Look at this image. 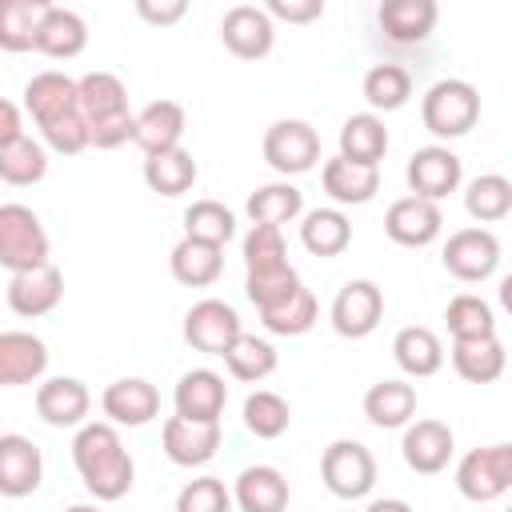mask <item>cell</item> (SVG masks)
Instances as JSON below:
<instances>
[{
	"mask_svg": "<svg viewBox=\"0 0 512 512\" xmlns=\"http://www.w3.org/2000/svg\"><path fill=\"white\" fill-rule=\"evenodd\" d=\"M100 408H104L108 424H116V428H144L160 416V392H156V384H148L140 376H124L104 388Z\"/></svg>",
	"mask_w": 512,
	"mask_h": 512,
	"instance_id": "obj_14",
	"label": "cell"
},
{
	"mask_svg": "<svg viewBox=\"0 0 512 512\" xmlns=\"http://www.w3.org/2000/svg\"><path fill=\"white\" fill-rule=\"evenodd\" d=\"M364 416L372 428H404L416 416V388L408 380H380L364 392Z\"/></svg>",
	"mask_w": 512,
	"mask_h": 512,
	"instance_id": "obj_30",
	"label": "cell"
},
{
	"mask_svg": "<svg viewBox=\"0 0 512 512\" xmlns=\"http://www.w3.org/2000/svg\"><path fill=\"white\" fill-rule=\"evenodd\" d=\"M224 364H228V372H232L236 380H244V384H260L264 376L276 372V348H272L268 340H260V336L240 332L236 344L224 352Z\"/></svg>",
	"mask_w": 512,
	"mask_h": 512,
	"instance_id": "obj_41",
	"label": "cell"
},
{
	"mask_svg": "<svg viewBox=\"0 0 512 512\" xmlns=\"http://www.w3.org/2000/svg\"><path fill=\"white\" fill-rule=\"evenodd\" d=\"M76 100H80V112H84L88 128L108 124L116 116H128V88L116 72H104V68L84 72L76 80Z\"/></svg>",
	"mask_w": 512,
	"mask_h": 512,
	"instance_id": "obj_24",
	"label": "cell"
},
{
	"mask_svg": "<svg viewBox=\"0 0 512 512\" xmlns=\"http://www.w3.org/2000/svg\"><path fill=\"white\" fill-rule=\"evenodd\" d=\"M420 120L432 136L456 140L480 120V92L468 80H436L420 100Z\"/></svg>",
	"mask_w": 512,
	"mask_h": 512,
	"instance_id": "obj_3",
	"label": "cell"
},
{
	"mask_svg": "<svg viewBox=\"0 0 512 512\" xmlns=\"http://www.w3.org/2000/svg\"><path fill=\"white\" fill-rule=\"evenodd\" d=\"M264 160L280 176H300L320 160V132L308 120H276L264 132Z\"/></svg>",
	"mask_w": 512,
	"mask_h": 512,
	"instance_id": "obj_8",
	"label": "cell"
},
{
	"mask_svg": "<svg viewBox=\"0 0 512 512\" xmlns=\"http://www.w3.org/2000/svg\"><path fill=\"white\" fill-rule=\"evenodd\" d=\"M288 500H292V488L284 472L272 464H252L232 484V504L240 512H284Z\"/></svg>",
	"mask_w": 512,
	"mask_h": 512,
	"instance_id": "obj_22",
	"label": "cell"
},
{
	"mask_svg": "<svg viewBox=\"0 0 512 512\" xmlns=\"http://www.w3.org/2000/svg\"><path fill=\"white\" fill-rule=\"evenodd\" d=\"M20 136H24L20 108H16L12 100H4V96H0V148H4V144H12V140H20Z\"/></svg>",
	"mask_w": 512,
	"mask_h": 512,
	"instance_id": "obj_49",
	"label": "cell"
},
{
	"mask_svg": "<svg viewBox=\"0 0 512 512\" xmlns=\"http://www.w3.org/2000/svg\"><path fill=\"white\" fill-rule=\"evenodd\" d=\"M452 368L468 384H492L504 372V344L500 336H480V340H452Z\"/></svg>",
	"mask_w": 512,
	"mask_h": 512,
	"instance_id": "obj_33",
	"label": "cell"
},
{
	"mask_svg": "<svg viewBox=\"0 0 512 512\" xmlns=\"http://www.w3.org/2000/svg\"><path fill=\"white\" fill-rule=\"evenodd\" d=\"M88 408H92V392L76 376H52L36 388V412L52 428H80L88 420Z\"/></svg>",
	"mask_w": 512,
	"mask_h": 512,
	"instance_id": "obj_20",
	"label": "cell"
},
{
	"mask_svg": "<svg viewBox=\"0 0 512 512\" xmlns=\"http://www.w3.org/2000/svg\"><path fill=\"white\" fill-rule=\"evenodd\" d=\"M72 464L96 500H120V496H128V488L136 480V464L124 448L116 424H108V420H92V424L76 428Z\"/></svg>",
	"mask_w": 512,
	"mask_h": 512,
	"instance_id": "obj_2",
	"label": "cell"
},
{
	"mask_svg": "<svg viewBox=\"0 0 512 512\" xmlns=\"http://www.w3.org/2000/svg\"><path fill=\"white\" fill-rule=\"evenodd\" d=\"M444 228V216H440V204L432 200H420V196H400L392 200V208L384 212V232L388 240L404 244V248H424L440 236Z\"/></svg>",
	"mask_w": 512,
	"mask_h": 512,
	"instance_id": "obj_18",
	"label": "cell"
},
{
	"mask_svg": "<svg viewBox=\"0 0 512 512\" xmlns=\"http://www.w3.org/2000/svg\"><path fill=\"white\" fill-rule=\"evenodd\" d=\"M436 0H384L376 8V20L392 44H420L436 28Z\"/></svg>",
	"mask_w": 512,
	"mask_h": 512,
	"instance_id": "obj_25",
	"label": "cell"
},
{
	"mask_svg": "<svg viewBox=\"0 0 512 512\" xmlns=\"http://www.w3.org/2000/svg\"><path fill=\"white\" fill-rule=\"evenodd\" d=\"M440 260H444V268L456 280L476 284V280H488L496 272V264H500V240L488 228H460V232L448 236Z\"/></svg>",
	"mask_w": 512,
	"mask_h": 512,
	"instance_id": "obj_9",
	"label": "cell"
},
{
	"mask_svg": "<svg viewBox=\"0 0 512 512\" xmlns=\"http://www.w3.org/2000/svg\"><path fill=\"white\" fill-rule=\"evenodd\" d=\"M444 320H448V332L452 340H480V336H496V316L488 308V300L472 296V292H460L448 300L444 308Z\"/></svg>",
	"mask_w": 512,
	"mask_h": 512,
	"instance_id": "obj_43",
	"label": "cell"
},
{
	"mask_svg": "<svg viewBox=\"0 0 512 512\" xmlns=\"http://www.w3.org/2000/svg\"><path fill=\"white\" fill-rule=\"evenodd\" d=\"M248 220L252 224H268V228H280L288 220H296L304 212V192L288 180H276V184H264L248 196Z\"/></svg>",
	"mask_w": 512,
	"mask_h": 512,
	"instance_id": "obj_36",
	"label": "cell"
},
{
	"mask_svg": "<svg viewBox=\"0 0 512 512\" xmlns=\"http://www.w3.org/2000/svg\"><path fill=\"white\" fill-rule=\"evenodd\" d=\"M320 184L336 204H368L380 192V168H364L344 156H332V160H324Z\"/></svg>",
	"mask_w": 512,
	"mask_h": 512,
	"instance_id": "obj_28",
	"label": "cell"
},
{
	"mask_svg": "<svg viewBox=\"0 0 512 512\" xmlns=\"http://www.w3.org/2000/svg\"><path fill=\"white\" fill-rule=\"evenodd\" d=\"M364 512H412L408 500H396V496H384V500H372Z\"/></svg>",
	"mask_w": 512,
	"mask_h": 512,
	"instance_id": "obj_50",
	"label": "cell"
},
{
	"mask_svg": "<svg viewBox=\"0 0 512 512\" xmlns=\"http://www.w3.org/2000/svg\"><path fill=\"white\" fill-rule=\"evenodd\" d=\"M220 40L240 60H264L276 44V24L260 4H236L220 20Z\"/></svg>",
	"mask_w": 512,
	"mask_h": 512,
	"instance_id": "obj_11",
	"label": "cell"
},
{
	"mask_svg": "<svg viewBox=\"0 0 512 512\" xmlns=\"http://www.w3.org/2000/svg\"><path fill=\"white\" fill-rule=\"evenodd\" d=\"M244 268H248V276H272V272L292 268L280 228L252 224V232L244 236Z\"/></svg>",
	"mask_w": 512,
	"mask_h": 512,
	"instance_id": "obj_44",
	"label": "cell"
},
{
	"mask_svg": "<svg viewBox=\"0 0 512 512\" xmlns=\"http://www.w3.org/2000/svg\"><path fill=\"white\" fill-rule=\"evenodd\" d=\"M176 512H232V492L220 476H196L180 488Z\"/></svg>",
	"mask_w": 512,
	"mask_h": 512,
	"instance_id": "obj_46",
	"label": "cell"
},
{
	"mask_svg": "<svg viewBox=\"0 0 512 512\" xmlns=\"http://www.w3.org/2000/svg\"><path fill=\"white\" fill-rule=\"evenodd\" d=\"M184 236L224 248V244L236 236V216H232V208H224L220 200H196V204H188V212H184Z\"/></svg>",
	"mask_w": 512,
	"mask_h": 512,
	"instance_id": "obj_42",
	"label": "cell"
},
{
	"mask_svg": "<svg viewBox=\"0 0 512 512\" xmlns=\"http://www.w3.org/2000/svg\"><path fill=\"white\" fill-rule=\"evenodd\" d=\"M292 424V408L280 392H268V388H256L248 400H244V428L256 436V440H276L284 436Z\"/></svg>",
	"mask_w": 512,
	"mask_h": 512,
	"instance_id": "obj_38",
	"label": "cell"
},
{
	"mask_svg": "<svg viewBox=\"0 0 512 512\" xmlns=\"http://www.w3.org/2000/svg\"><path fill=\"white\" fill-rule=\"evenodd\" d=\"M48 260V232L28 204H0V268L32 272Z\"/></svg>",
	"mask_w": 512,
	"mask_h": 512,
	"instance_id": "obj_4",
	"label": "cell"
},
{
	"mask_svg": "<svg viewBox=\"0 0 512 512\" xmlns=\"http://www.w3.org/2000/svg\"><path fill=\"white\" fill-rule=\"evenodd\" d=\"M452 448H456V436L444 420H408L404 424L400 452H404V464L412 472H420V476L444 472L452 460Z\"/></svg>",
	"mask_w": 512,
	"mask_h": 512,
	"instance_id": "obj_15",
	"label": "cell"
},
{
	"mask_svg": "<svg viewBox=\"0 0 512 512\" xmlns=\"http://www.w3.org/2000/svg\"><path fill=\"white\" fill-rule=\"evenodd\" d=\"M184 128H188V116H184V108L176 100H152L148 108L136 112L132 144H140L144 156H156V152L180 148Z\"/></svg>",
	"mask_w": 512,
	"mask_h": 512,
	"instance_id": "obj_21",
	"label": "cell"
},
{
	"mask_svg": "<svg viewBox=\"0 0 512 512\" xmlns=\"http://www.w3.org/2000/svg\"><path fill=\"white\" fill-rule=\"evenodd\" d=\"M240 332H244L240 328V316H236V308L228 300L208 296V300H196L184 312V340L196 352H204V356H224L236 344Z\"/></svg>",
	"mask_w": 512,
	"mask_h": 512,
	"instance_id": "obj_7",
	"label": "cell"
},
{
	"mask_svg": "<svg viewBox=\"0 0 512 512\" xmlns=\"http://www.w3.org/2000/svg\"><path fill=\"white\" fill-rule=\"evenodd\" d=\"M84 44H88V24H84V16L72 12V8L52 4V8L44 12L40 28H36V52H44V56H52V60H72V56L84 52Z\"/></svg>",
	"mask_w": 512,
	"mask_h": 512,
	"instance_id": "obj_26",
	"label": "cell"
},
{
	"mask_svg": "<svg viewBox=\"0 0 512 512\" xmlns=\"http://www.w3.org/2000/svg\"><path fill=\"white\" fill-rule=\"evenodd\" d=\"M196 176H200V168L188 148H168V152L144 156V184L160 196H184L196 184Z\"/></svg>",
	"mask_w": 512,
	"mask_h": 512,
	"instance_id": "obj_32",
	"label": "cell"
},
{
	"mask_svg": "<svg viewBox=\"0 0 512 512\" xmlns=\"http://www.w3.org/2000/svg\"><path fill=\"white\" fill-rule=\"evenodd\" d=\"M332 328L348 340H360L368 332H376V324L384 320V292L372 280H348L336 300H332Z\"/></svg>",
	"mask_w": 512,
	"mask_h": 512,
	"instance_id": "obj_12",
	"label": "cell"
},
{
	"mask_svg": "<svg viewBox=\"0 0 512 512\" xmlns=\"http://www.w3.org/2000/svg\"><path fill=\"white\" fill-rule=\"evenodd\" d=\"M384 152H388V128L376 112H356L340 124V152L336 156L364 164V168H380Z\"/></svg>",
	"mask_w": 512,
	"mask_h": 512,
	"instance_id": "obj_27",
	"label": "cell"
},
{
	"mask_svg": "<svg viewBox=\"0 0 512 512\" xmlns=\"http://www.w3.org/2000/svg\"><path fill=\"white\" fill-rule=\"evenodd\" d=\"M44 480V456L40 448L20 436V432H4L0 436V496L20 500L32 496Z\"/></svg>",
	"mask_w": 512,
	"mask_h": 512,
	"instance_id": "obj_16",
	"label": "cell"
},
{
	"mask_svg": "<svg viewBox=\"0 0 512 512\" xmlns=\"http://www.w3.org/2000/svg\"><path fill=\"white\" fill-rule=\"evenodd\" d=\"M44 172H48V156H44V144H36L32 136H20L0 148V180L4 184L28 188V184L44 180Z\"/></svg>",
	"mask_w": 512,
	"mask_h": 512,
	"instance_id": "obj_39",
	"label": "cell"
},
{
	"mask_svg": "<svg viewBox=\"0 0 512 512\" xmlns=\"http://www.w3.org/2000/svg\"><path fill=\"white\" fill-rule=\"evenodd\" d=\"M64 300V272L56 264H44V268H32V272H16L8 280V308L16 316H48L56 304Z\"/></svg>",
	"mask_w": 512,
	"mask_h": 512,
	"instance_id": "obj_19",
	"label": "cell"
},
{
	"mask_svg": "<svg viewBox=\"0 0 512 512\" xmlns=\"http://www.w3.org/2000/svg\"><path fill=\"white\" fill-rule=\"evenodd\" d=\"M168 268H172V276H176L180 284H188V288H208V284H216L220 272H224V248L184 236V240L172 248Z\"/></svg>",
	"mask_w": 512,
	"mask_h": 512,
	"instance_id": "obj_29",
	"label": "cell"
},
{
	"mask_svg": "<svg viewBox=\"0 0 512 512\" xmlns=\"http://www.w3.org/2000/svg\"><path fill=\"white\" fill-rule=\"evenodd\" d=\"M172 404H176V416H184V420L220 424L224 404H228V384H224V376L212 372V368H192V372H184V376L176 380Z\"/></svg>",
	"mask_w": 512,
	"mask_h": 512,
	"instance_id": "obj_13",
	"label": "cell"
},
{
	"mask_svg": "<svg viewBox=\"0 0 512 512\" xmlns=\"http://www.w3.org/2000/svg\"><path fill=\"white\" fill-rule=\"evenodd\" d=\"M220 424H200V420H184V416H168L160 428V444L164 456L180 468H200L216 456L220 448Z\"/></svg>",
	"mask_w": 512,
	"mask_h": 512,
	"instance_id": "obj_17",
	"label": "cell"
},
{
	"mask_svg": "<svg viewBox=\"0 0 512 512\" xmlns=\"http://www.w3.org/2000/svg\"><path fill=\"white\" fill-rule=\"evenodd\" d=\"M136 12H140L148 24H176V20L188 12V4H184V0H164V4H156V0H140Z\"/></svg>",
	"mask_w": 512,
	"mask_h": 512,
	"instance_id": "obj_48",
	"label": "cell"
},
{
	"mask_svg": "<svg viewBox=\"0 0 512 512\" xmlns=\"http://www.w3.org/2000/svg\"><path fill=\"white\" fill-rule=\"evenodd\" d=\"M324 488L340 500H360L376 484V456L360 440H332L320 456Z\"/></svg>",
	"mask_w": 512,
	"mask_h": 512,
	"instance_id": "obj_5",
	"label": "cell"
},
{
	"mask_svg": "<svg viewBox=\"0 0 512 512\" xmlns=\"http://www.w3.org/2000/svg\"><path fill=\"white\" fill-rule=\"evenodd\" d=\"M404 176H408L412 196L440 204L448 192L460 188V180H464V164H460V156H456L452 148H444V144H428V148H416V152H412Z\"/></svg>",
	"mask_w": 512,
	"mask_h": 512,
	"instance_id": "obj_10",
	"label": "cell"
},
{
	"mask_svg": "<svg viewBox=\"0 0 512 512\" xmlns=\"http://www.w3.org/2000/svg\"><path fill=\"white\" fill-rule=\"evenodd\" d=\"M300 244L312 256H340L352 244V224L340 208H312V212H304Z\"/></svg>",
	"mask_w": 512,
	"mask_h": 512,
	"instance_id": "obj_34",
	"label": "cell"
},
{
	"mask_svg": "<svg viewBox=\"0 0 512 512\" xmlns=\"http://www.w3.org/2000/svg\"><path fill=\"white\" fill-rule=\"evenodd\" d=\"M392 356H396L400 372H408V376L420 380V376L440 372V364H444V344H440V336H436L432 328H424V324H408V328L396 332V340H392Z\"/></svg>",
	"mask_w": 512,
	"mask_h": 512,
	"instance_id": "obj_31",
	"label": "cell"
},
{
	"mask_svg": "<svg viewBox=\"0 0 512 512\" xmlns=\"http://www.w3.org/2000/svg\"><path fill=\"white\" fill-rule=\"evenodd\" d=\"M464 208L476 224H496L512 212V180L500 176V172H484L468 184L464 192Z\"/></svg>",
	"mask_w": 512,
	"mask_h": 512,
	"instance_id": "obj_37",
	"label": "cell"
},
{
	"mask_svg": "<svg viewBox=\"0 0 512 512\" xmlns=\"http://www.w3.org/2000/svg\"><path fill=\"white\" fill-rule=\"evenodd\" d=\"M64 512H100V508H92V504H72V508H64Z\"/></svg>",
	"mask_w": 512,
	"mask_h": 512,
	"instance_id": "obj_51",
	"label": "cell"
},
{
	"mask_svg": "<svg viewBox=\"0 0 512 512\" xmlns=\"http://www.w3.org/2000/svg\"><path fill=\"white\" fill-rule=\"evenodd\" d=\"M48 368V344L32 332H0V388L36 384Z\"/></svg>",
	"mask_w": 512,
	"mask_h": 512,
	"instance_id": "obj_23",
	"label": "cell"
},
{
	"mask_svg": "<svg viewBox=\"0 0 512 512\" xmlns=\"http://www.w3.org/2000/svg\"><path fill=\"white\" fill-rule=\"evenodd\" d=\"M268 20H288V24H308L324 16V0H268L264 4Z\"/></svg>",
	"mask_w": 512,
	"mask_h": 512,
	"instance_id": "obj_47",
	"label": "cell"
},
{
	"mask_svg": "<svg viewBox=\"0 0 512 512\" xmlns=\"http://www.w3.org/2000/svg\"><path fill=\"white\" fill-rule=\"evenodd\" d=\"M456 488L464 500H476V504L500 500L512 488V448L488 444V448L464 452L456 464Z\"/></svg>",
	"mask_w": 512,
	"mask_h": 512,
	"instance_id": "obj_6",
	"label": "cell"
},
{
	"mask_svg": "<svg viewBox=\"0 0 512 512\" xmlns=\"http://www.w3.org/2000/svg\"><path fill=\"white\" fill-rule=\"evenodd\" d=\"M316 296L300 284L288 300H280V304H272V308H264L260 312V320H264V328L268 332H276V336H304L312 324H316Z\"/></svg>",
	"mask_w": 512,
	"mask_h": 512,
	"instance_id": "obj_45",
	"label": "cell"
},
{
	"mask_svg": "<svg viewBox=\"0 0 512 512\" xmlns=\"http://www.w3.org/2000/svg\"><path fill=\"white\" fill-rule=\"evenodd\" d=\"M52 4L48 0H0V48L28 52L36 48V28Z\"/></svg>",
	"mask_w": 512,
	"mask_h": 512,
	"instance_id": "obj_35",
	"label": "cell"
},
{
	"mask_svg": "<svg viewBox=\"0 0 512 512\" xmlns=\"http://www.w3.org/2000/svg\"><path fill=\"white\" fill-rule=\"evenodd\" d=\"M408 96H412L408 68H400V64H372L364 72V100L376 112H396V108L408 104Z\"/></svg>",
	"mask_w": 512,
	"mask_h": 512,
	"instance_id": "obj_40",
	"label": "cell"
},
{
	"mask_svg": "<svg viewBox=\"0 0 512 512\" xmlns=\"http://www.w3.org/2000/svg\"><path fill=\"white\" fill-rule=\"evenodd\" d=\"M24 108L32 112L44 144L60 156H80L88 148V120L76 100V80L64 72H36L24 84Z\"/></svg>",
	"mask_w": 512,
	"mask_h": 512,
	"instance_id": "obj_1",
	"label": "cell"
}]
</instances>
